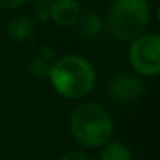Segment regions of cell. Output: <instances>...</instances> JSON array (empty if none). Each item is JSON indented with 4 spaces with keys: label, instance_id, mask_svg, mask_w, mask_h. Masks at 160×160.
I'll return each mask as SVG.
<instances>
[{
    "label": "cell",
    "instance_id": "cell-1",
    "mask_svg": "<svg viewBox=\"0 0 160 160\" xmlns=\"http://www.w3.org/2000/svg\"><path fill=\"white\" fill-rule=\"evenodd\" d=\"M49 80L53 90L66 99H82L90 94L96 83L93 64L80 55H64L49 69Z\"/></svg>",
    "mask_w": 160,
    "mask_h": 160
},
{
    "label": "cell",
    "instance_id": "cell-2",
    "mask_svg": "<svg viewBox=\"0 0 160 160\" xmlns=\"http://www.w3.org/2000/svg\"><path fill=\"white\" fill-rule=\"evenodd\" d=\"M69 130L75 143L94 149L110 143L115 126L110 113L101 104L82 102L71 113Z\"/></svg>",
    "mask_w": 160,
    "mask_h": 160
},
{
    "label": "cell",
    "instance_id": "cell-3",
    "mask_svg": "<svg viewBox=\"0 0 160 160\" xmlns=\"http://www.w3.org/2000/svg\"><path fill=\"white\" fill-rule=\"evenodd\" d=\"M151 8L146 0H113L107 13V28L118 41H133L149 25Z\"/></svg>",
    "mask_w": 160,
    "mask_h": 160
},
{
    "label": "cell",
    "instance_id": "cell-4",
    "mask_svg": "<svg viewBox=\"0 0 160 160\" xmlns=\"http://www.w3.org/2000/svg\"><path fill=\"white\" fill-rule=\"evenodd\" d=\"M129 63L140 75H157L160 72V38L157 35L135 38L129 49Z\"/></svg>",
    "mask_w": 160,
    "mask_h": 160
},
{
    "label": "cell",
    "instance_id": "cell-5",
    "mask_svg": "<svg viewBox=\"0 0 160 160\" xmlns=\"http://www.w3.org/2000/svg\"><path fill=\"white\" fill-rule=\"evenodd\" d=\"M143 91H144L143 82L138 77L129 75V74L116 75L108 83L110 96L116 102H121V104H132V102L138 101L141 98Z\"/></svg>",
    "mask_w": 160,
    "mask_h": 160
},
{
    "label": "cell",
    "instance_id": "cell-6",
    "mask_svg": "<svg viewBox=\"0 0 160 160\" xmlns=\"http://www.w3.org/2000/svg\"><path fill=\"white\" fill-rule=\"evenodd\" d=\"M49 18L60 27H71L80 18V7L77 0H53L49 8Z\"/></svg>",
    "mask_w": 160,
    "mask_h": 160
},
{
    "label": "cell",
    "instance_id": "cell-7",
    "mask_svg": "<svg viewBox=\"0 0 160 160\" xmlns=\"http://www.w3.org/2000/svg\"><path fill=\"white\" fill-rule=\"evenodd\" d=\"M32 32H33V22L27 16H16L8 25L10 36L18 41L27 39L32 35Z\"/></svg>",
    "mask_w": 160,
    "mask_h": 160
},
{
    "label": "cell",
    "instance_id": "cell-8",
    "mask_svg": "<svg viewBox=\"0 0 160 160\" xmlns=\"http://www.w3.org/2000/svg\"><path fill=\"white\" fill-rule=\"evenodd\" d=\"M77 22H78V32L85 38H94L102 30V22L99 16L94 13H87L85 16H80Z\"/></svg>",
    "mask_w": 160,
    "mask_h": 160
},
{
    "label": "cell",
    "instance_id": "cell-9",
    "mask_svg": "<svg viewBox=\"0 0 160 160\" xmlns=\"http://www.w3.org/2000/svg\"><path fill=\"white\" fill-rule=\"evenodd\" d=\"M101 160H133V157L126 144L119 141H113L105 144L101 154Z\"/></svg>",
    "mask_w": 160,
    "mask_h": 160
},
{
    "label": "cell",
    "instance_id": "cell-10",
    "mask_svg": "<svg viewBox=\"0 0 160 160\" xmlns=\"http://www.w3.org/2000/svg\"><path fill=\"white\" fill-rule=\"evenodd\" d=\"M49 69H50V64L47 60L41 58V57H36L32 60L30 63V72L36 77H44L49 74Z\"/></svg>",
    "mask_w": 160,
    "mask_h": 160
},
{
    "label": "cell",
    "instance_id": "cell-11",
    "mask_svg": "<svg viewBox=\"0 0 160 160\" xmlns=\"http://www.w3.org/2000/svg\"><path fill=\"white\" fill-rule=\"evenodd\" d=\"M60 160H91L87 154L83 152H78V151H72V152H68L64 154Z\"/></svg>",
    "mask_w": 160,
    "mask_h": 160
},
{
    "label": "cell",
    "instance_id": "cell-12",
    "mask_svg": "<svg viewBox=\"0 0 160 160\" xmlns=\"http://www.w3.org/2000/svg\"><path fill=\"white\" fill-rule=\"evenodd\" d=\"M27 0H0V8H5V10H10V8H18L21 5H24Z\"/></svg>",
    "mask_w": 160,
    "mask_h": 160
},
{
    "label": "cell",
    "instance_id": "cell-13",
    "mask_svg": "<svg viewBox=\"0 0 160 160\" xmlns=\"http://www.w3.org/2000/svg\"><path fill=\"white\" fill-rule=\"evenodd\" d=\"M38 57H41V58H44V60H52L53 58V50L50 49V47H47V46H44V47H41V50H39V55Z\"/></svg>",
    "mask_w": 160,
    "mask_h": 160
}]
</instances>
